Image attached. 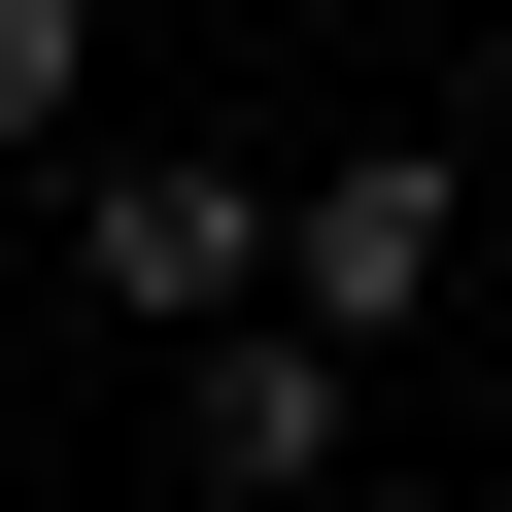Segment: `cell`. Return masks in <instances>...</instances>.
Returning <instances> with one entry per match:
<instances>
[{
    "instance_id": "obj_2",
    "label": "cell",
    "mask_w": 512,
    "mask_h": 512,
    "mask_svg": "<svg viewBox=\"0 0 512 512\" xmlns=\"http://www.w3.org/2000/svg\"><path fill=\"white\" fill-rule=\"evenodd\" d=\"M69 274H103L137 342H205V308H274V171H239V137H137V171L69 205Z\"/></svg>"
},
{
    "instance_id": "obj_1",
    "label": "cell",
    "mask_w": 512,
    "mask_h": 512,
    "mask_svg": "<svg viewBox=\"0 0 512 512\" xmlns=\"http://www.w3.org/2000/svg\"><path fill=\"white\" fill-rule=\"evenodd\" d=\"M444 274H478V171H444V137H342V171H274V342H342V376H376Z\"/></svg>"
},
{
    "instance_id": "obj_3",
    "label": "cell",
    "mask_w": 512,
    "mask_h": 512,
    "mask_svg": "<svg viewBox=\"0 0 512 512\" xmlns=\"http://www.w3.org/2000/svg\"><path fill=\"white\" fill-rule=\"evenodd\" d=\"M342 410H376V376H342V342H274V308H205V342H171V478H205V512H308V478H342Z\"/></svg>"
},
{
    "instance_id": "obj_4",
    "label": "cell",
    "mask_w": 512,
    "mask_h": 512,
    "mask_svg": "<svg viewBox=\"0 0 512 512\" xmlns=\"http://www.w3.org/2000/svg\"><path fill=\"white\" fill-rule=\"evenodd\" d=\"M103 137V0H0V171H69Z\"/></svg>"
}]
</instances>
